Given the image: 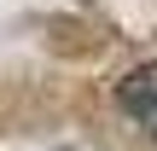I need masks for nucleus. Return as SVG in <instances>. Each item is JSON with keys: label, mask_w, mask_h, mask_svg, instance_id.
Masks as SVG:
<instances>
[{"label": "nucleus", "mask_w": 157, "mask_h": 151, "mask_svg": "<svg viewBox=\"0 0 157 151\" xmlns=\"http://www.w3.org/2000/svg\"><path fill=\"white\" fill-rule=\"evenodd\" d=\"M117 105L128 111V122H134L146 140H157V64H140V70H128V76H122Z\"/></svg>", "instance_id": "nucleus-1"}]
</instances>
